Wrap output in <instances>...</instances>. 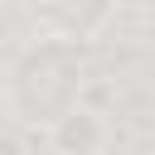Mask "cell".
<instances>
[{"mask_svg":"<svg viewBox=\"0 0 155 155\" xmlns=\"http://www.w3.org/2000/svg\"><path fill=\"white\" fill-rule=\"evenodd\" d=\"M78 58L63 53V44H48L39 53H29V63L19 68V87H34V97H19V111L29 121H68V107L78 97Z\"/></svg>","mask_w":155,"mask_h":155,"instance_id":"6da1fadb","label":"cell"}]
</instances>
